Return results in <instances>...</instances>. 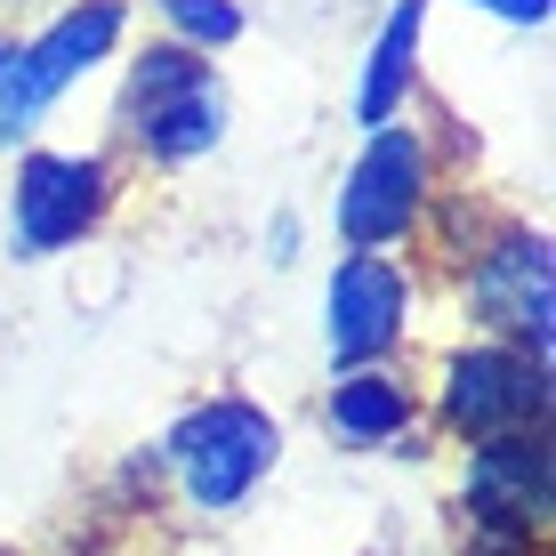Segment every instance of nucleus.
Instances as JSON below:
<instances>
[{
  "instance_id": "obj_1",
  "label": "nucleus",
  "mask_w": 556,
  "mask_h": 556,
  "mask_svg": "<svg viewBox=\"0 0 556 556\" xmlns=\"http://www.w3.org/2000/svg\"><path fill=\"white\" fill-rule=\"evenodd\" d=\"M435 202H444L435 138H428L419 113H395V122L363 129L355 162L339 169V186H331V235H339V251H419Z\"/></svg>"
},
{
  "instance_id": "obj_2",
  "label": "nucleus",
  "mask_w": 556,
  "mask_h": 556,
  "mask_svg": "<svg viewBox=\"0 0 556 556\" xmlns=\"http://www.w3.org/2000/svg\"><path fill=\"white\" fill-rule=\"evenodd\" d=\"M226 129H235V98L202 49L146 41L122 65V146L146 169H194L226 146Z\"/></svg>"
},
{
  "instance_id": "obj_3",
  "label": "nucleus",
  "mask_w": 556,
  "mask_h": 556,
  "mask_svg": "<svg viewBox=\"0 0 556 556\" xmlns=\"http://www.w3.org/2000/svg\"><path fill=\"white\" fill-rule=\"evenodd\" d=\"M459 306L476 339H508L525 355H556V242L532 218H468V242L452 251Z\"/></svg>"
},
{
  "instance_id": "obj_4",
  "label": "nucleus",
  "mask_w": 556,
  "mask_h": 556,
  "mask_svg": "<svg viewBox=\"0 0 556 556\" xmlns=\"http://www.w3.org/2000/svg\"><path fill=\"white\" fill-rule=\"evenodd\" d=\"M153 452L202 516H235L282 468V419L251 395H210V404H186L169 419V435Z\"/></svg>"
},
{
  "instance_id": "obj_5",
  "label": "nucleus",
  "mask_w": 556,
  "mask_h": 556,
  "mask_svg": "<svg viewBox=\"0 0 556 556\" xmlns=\"http://www.w3.org/2000/svg\"><path fill=\"white\" fill-rule=\"evenodd\" d=\"M122 202V169L98 146H25L9 178V258L41 266L81 251Z\"/></svg>"
},
{
  "instance_id": "obj_6",
  "label": "nucleus",
  "mask_w": 556,
  "mask_h": 556,
  "mask_svg": "<svg viewBox=\"0 0 556 556\" xmlns=\"http://www.w3.org/2000/svg\"><path fill=\"white\" fill-rule=\"evenodd\" d=\"M122 41H129V0H65L41 33H25L9 89H0V146H25L89 73L113 65Z\"/></svg>"
},
{
  "instance_id": "obj_7",
  "label": "nucleus",
  "mask_w": 556,
  "mask_h": 556,
  "mask_svg": "<svg viewBox=\"0 0 556 556\" xmlns=\"http://www.w3.org/2000/svg\"><path fill=\"white\" fill-rule=\"evenodd\" d=\"M459 508H468L476 556H532V548H541L548 541V516H556V452H548V428L468 444Z\"/></svg>"
},
{
  "instance_id": "obj_8",
  "label": "nucleus",
  "mask_w": 556,
  "mask_h": 556,
  "mask_svg": "<svg viewBox=\"0 0 556 556\" xmlns=\"http://www.w3.org/2000/svg\"><path fill=\"white\" fill-rule=\"evenodd\" d=\"M548 355H525L508 339H468L435 371V419L459 444H492V435L548 428Z\"/></svg>"
},
{
  "instance_id": "obj_9",
  "label": "nucleus",
  "mask_w": 556,
  "mask_h": 556,
  "mask_svg": "<svg viewBox=\"0 0 556 556\" xmlns=\"http://www.w3.org/2000/svg\"><path fill=\"white\" fill-rule=\"evenodd\" d=\"M419 315V275L404 251H339L323 275V355L331 371L355 363H395Z\"/></svg>"
},
{
  "instance_id": "obj_10",
  "label": "nucleus",
  "mask_w": 556,
  "mask_h": 556,
  "mask_svg": "<svg viewBox=\"0 0 556 556\" xmlns=\"http://www.w3.org/2000/svg\"><path fill=\"white\" fill-rule=\"evenodd\" d=\"M419 419V388L395 363H355V371H331V395H323V428L348 452H388L404 444Z\"/></svg>"
},
{
  "instance_id": "obj_11",
  "label": "nucleus",
  "mask_w": 556,
  "mask_h": 556,
  "mask_svg": "<svg viewBox=\"0 0 556 556\" xmlns=\"http://www.w3.org/2000/svg\"><path fill=\"white\" fill-rule=\"evenodd\" d=\"M419 56H428V0H388L371 49L355 65V129H379L419 98Z\"/></svg>"
},
{
  "instance_id": "obj_12",
  "label": "nucleus",
  "mask_w": 556,
  "mask_h": 556,
  "mask_svg": "<svg viewBox=\"0 0 556 556\" xmlns=\"http://www.w3.org/2000/svg\"><path fill=\"white\" fill-rule=\"evenodd\" d=\"M153 16H162V41H178V49H202V56L235 49L242 33H251L242 0H153Z\"/></svg>"
},
{
  "instance_id": "obj_13",
  "label": "nucleus",
  "mask_w": 556,
  "mask_h": 556,
  "mask_svg": "<svg viewBox=\"0 0 556 556\" xmlns=\"http://www.w3.org/2000/svg\"><path fill=\"white\" fill-rule=\"evenodd\" d=\"M476 16H492V25H516V33H541L556 16V0H468Z\"/></svg>"
},
{
  "instance_id": "obj_14",
  "label": "nucleus",
  "mask_w": 556,
  "mask_h": 556,
  "mask_svg": "<svg viewBox=\"0 0 556 556\" xmlns=\"http://www.w3.org/2000/svg\"><path fill=\"white\" fill-rule=\"evenodd\" d=\"M266 251H275V266H291V258H299V218H275V226H266Z\"/></svg>"
},
{
  "instance_id": "obj_15",
  "label": "nucleus",
  "mask_w": 556,
  "mask_h": 556,
  "mask_svg": "<svg viewBox=\"0 0 556 556\" xmlns=\"http://www.w3.org/2000/svg\"><path fill=\"white\" fill-rule=\"evenodd\" d=\"M9 65H16V33H0V89H9Z\"/></svg>"
},
{
  "instance_id": "obj_16",
  "label": "nucleus",
  "mask_w": 556,
  "mask_h": 556,
  "mask_svg": "<svg viewBox=\"0 0 556 556\" xmlns=\"http://www.w3.org/2000/svg\"><path fill=\"white\" fill-rule=\"evenodd\" d=\"M0 556H16V548H0Z\"/></svg>"
}]
</instances>
